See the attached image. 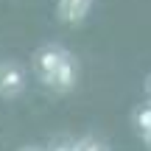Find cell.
<instances>
[{"instance_id":"1","label":"cell","mask_w":151,"mask_h":151,"mask_svg":"<svg viewBox=\"0 0 151 151\" xmlns=\"http://www.w3.org/2000/svg\"><path fill=\"white\" fill-rule=\"evenodd\" d=\"M65 56H67V48H65V45H59V42H45V45H39V48L31 53V73H34V78H37L42 87H48L50 78H53V73L59 70V65H62Z\"/></svg>"},{"instance_id":"2","label":"cell","mask_w":151,"mask_h":151,"mask_svg":"<svg viewBox=\"0 0 151 151\" xmlns=\"http://www.w3.org/2000/svg\"><path fill=\"white\" fill-rule=\"evenodd\" d=\"M28 87V70L22 62L17 59H3L0 62V98L11 101V98H20Z\"/></svg>"},{"instance_id":"3","label":"cell","mask_w":151,"mask_h":151,"mask_svg":"<svg viewBox=\"0 0 151 151\" xmlns=\"http://www.w3.org/2000/svg\"><path fill=\"white\" fill-rule=\"evenodd\" d=\"M78 78H81V65H78V59H76V53L67 50V56L62 59L59 70L50 78L48 90L53 92V95H70L76 87H78Z\"/></svg>"},{"instance_id":"4","label":"cell","mask_w":151,"mask_h":151,"mask_svg":"<svg viewBox=\"0 0 151 151\" xmlns=\"http://www.w3.org/2000/svg\"><path fill=\"white\" fill-rule=\"evenodd\" d=\"M95 0H56V20L62 25H70V28H78L87 22Z\"/></svg>"},{"instance_id":"5","label":"cell","mask_w":151,"mask_h":151,"mask_svg":"<svg viewBox=\"0 0 151 151\" xmlns=\"http://www.w3.org/2000/svg\"><path fill=\"white\" fill-rule=\"evenodd\" d=\"M132 126H134V132H137L140 140H146V137L151 134V101L137 104V106L132 109Z\"/></svg>"},{"instance_id":"6","label":"cell","mask_w":151,"mask_h":151,"mask_svg":"<svg viewBox=\"0 0 151 151\" xmlns=\"http://www.w3.org/2000/svg\"><path fill=\"white\" fill-rule=\"evenodd\" d=\"M73 151H109V146L106 140H101L95 134H84L78 140H73Z\"/></svg>"},{"instance_id":"7","label":"cell","mask_w":151,"mask_h":151,"mask_svg":"<svg viewBox=\"0 0 151 151\" xmlns=\"http://www.w3.org/2000/svg\"><path fill=\"white\" fill-rule=\"evenodd\" d=\"M48 151H73V140H67V137H59V140H53L48 146Z\"/></svg>"},{"instance_id":"8","label":"cell","mask_w":151,"mask_h":151,"mask_svg":"<svg viewBox=\"0 0 151 151\" xmlns=\"http://www.w3.org/2000/svg\"><path fill=\"white\" fill-rule=\"evenodd\" d=\"M143 92H146V98L151 101V73L146 76V81H143Z\"/></svg>"},{"instance_id":"9","label":"cell","mask_w":151,"mask_h":151,"mask_svg":"<svg viewBox=\"0 0 151 151\" xmlns=\"http://www.w3.org/2000/svg\"><path fill=\"white\" fill-rule=\"evenodd\" d=\"M17 151H48V148L39 146V143H31V146H22V148H17Z\"/></svg>"},{"instance_id":"10","label":"cell","mask_w":151,"mask_h":151,"mask_svg":"<svg viewBox=\"0 0 151 151\" xmlns=\"http://www.w3.org/2000/svg\"><path fill=\"white\" fill-rule=\"evenodd\" d=\"M143 143H146V148L151 151V134H148V137H146V140H143Z\"/></svg>"}]
</instances>
